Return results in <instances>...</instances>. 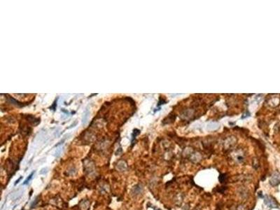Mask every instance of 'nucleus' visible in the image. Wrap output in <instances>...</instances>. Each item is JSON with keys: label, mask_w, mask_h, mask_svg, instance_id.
Segmentation results:
<instances>
[{"label": "nucleus", "mask_w": 280, "mask_h": 210, "mask_svg": "<svg viewBox=\"0 0 280 210\" xmlns=\"http://www.w3.org/2000/svg\"><path fill=\"white\" fill-rule=\"evenodd\" d=\"M265 204L270 208H277L278 207V203L274 200V198L269 195H265L264 197Z\"/></svg>", "instance_id": "obj_2"}, {"label": "nucleus", "mask_w": 280, "mask_h": 210, "mask_svg": "<svg viewBox=\"0 0 280 210\" xmlns=\"http://www.w3.org/2000/svg\"><path fill=\"white\" fill-rule=\"evenodd\" d=\"M89 116H90V110L87 107L86 109V110L83 113V116L82 118V125H86V123H88V119H89Z\"/></svg>", "instance_id": "obj_5"}, {"label": "nucleus", "mask_w": 280, "mask_h": 210, "mask_svg": "<svg viewBox=\"0 0 280 210\" xmlns=\"http://www.w3.org/2000/svg\"><path fill=\"white\" fill-rule=\"evenodd\" d=\"M270 184L272 186H276L280 184V172L279 171H276L272 174L270 179Z\"/></svg>", "instance_id": "obj_3"}, {"label": "nucleus", "mask_w": 280, "mask_h": 210, "mask_svg": "<svg viewBox=\"0 0 280 210\" xmlns=\"http://www.w3.org/2000/svg\"><path fill=\"white\" fill-rule=\"evenodd\" d=\"M6 96L8 97V100L9 103H11V104H15V105L17 106H24V105H23L22 103H20V102H19L16 100H15L14 98L11 97L9 96V95H6Z\"/></svg>", "instance_id": "obj_8"}, {"label": "nucleus", "mask_w": 280, "mask_h": 210, "mask_svg": "<svg viewBox=\"0 0 280 210\" xmlns=\"http://www.w3.org/2000/svg\"><path fill=\"white\" fill-rule=\"evenodd\" d=\"M142 190H143L142 186H141V185H139V184H138V185H136V186L133 187L132 190V193H133V195H139V193H141Z\"/></svg>", "instance_id": "obj_7"}, {"label": "nucleus", "mask_w": 280, "mask_h": 210, "mask_svg": "<svg viewBox=\"0 0 280 210\" xmlns=\"http://www.w3.org/2000/svg\"><path fill=\"white\" fill-rule=\"evenodd\" d=\"M39 202V198L37 197V198H36V199L34 200V201L32 203V205H31V208H33L34 207H35L36 205V204L38 203Z\"/></svg>", "instance_id": "obj_11"}, {"label": "nucleus", "mask_w": 280, "mask_h": 210, "mask_svg": "<svg viewBox=\"0 0 280 210\" xmlns=\"http://www.w3.org/2000/svg\"><path fill=\"white\" fill-rule=\"evenodd\" d=\"M139 132L140 131L139 130H137V129H134V131H133V133H132V142H133V141H134V139L135 138H136V137L139 134Z\"/></svg>", "instance_id": "obj_10"}, {"label": "nucleus", "mask_w": 280, "mask_h": 210, "mask_svg": "<svg viewBox=\"0 0 280 210\" xmlns=\"http://www.w3.org/2000/svg\"><path fill=\"white\" fill-rule=\"evenodd\" d=\"M225 176H226V174H221L219 176V181H221V183H223L225 181V179H226Z\"/></svg>", "instance_id": "obj_12"}, {"label": "nucleus", "mask_w": 280, "mask_h": 210, "mask_svg": "<svg viewBox=\"0 0 280 210\" xmlns=\"http://www.w3.org/2000/svg\"><path fill=\"white\" fill-rule=\"evenodd\" d=\"M116 169L120 172H125L128 170V165L124 160H120L116 165Z\"/></svg>", "instance_id": "obj_4"}, {"label": "nucleus", "mask_w": 280, "mask_h": 210, "mask_svg": "<svg viewBox=\"0 0 280 210\" xmlns=\"http://www.w3.org/2000/svg\"><path fill=\"white\" fill-rule=\"evenodd\" d=\"M48 167L43 168V169H42V170L40 171V172H39V174H45V173H46V172H48Z\"/></svg>", "instance_id": "obj_13"}, {"label": "nucleus", "mask_w": 280, "mask_h": 210, "mask_svg": "<svg viewBox=\"0 0 280 210\" xmlns=\"http://www.w3.org/2000/svg\"><path fill=\"white\" fill-rule=\"evenodd\" d=\"M90 201L88 200H83L81 201L79 207L82 210H88L90 207Z\"/></svg>", "instance_id": "obj_6"}, {"label": "nucleus", "mask_w": 280, "mask_h": 210, "mask_svg": "<svg viewBox=\"0 0 280 210\" xmlns=\"http://www.w3.org/2000/svg\"><path fill=\"white\" fill-rule=\"evenodd\" d=\"M83 170L86 174L92 175L95 174V165L90 159L83 160Z\"/></svg>", "instance_id": "obj_1"}, {"label": "nucleus", "mask_w": 280, "mask_h": 210, "mask_svg": "<svg viewBox=\"0 0 280 210\" xmlns=\"http://www.w3.org/2000/svg\"><path fill=\"white\" fill-rule=\"evenodd\" d=\"M34 173H35V172L34 171V172H32V173H31V174H30V175H29V176H28L27 178L26 179V180L25 181L24 183H23V185H26V184H27L28 183L30 182V181L31 180V179H32V177H33V176H34Z\"/></svg>", "instance_id": "obj_9"}, {"label": "nucleus", "mask_w": 280, "mask_h": 210, "mask_svg": "<svg viewBox=\"0 0 280 210\" xmlns=\"http://www.w3.org/2000/svg\"><path fill=\"white\" fill-rule=\"evenodd\" d=\"M21 179H22V176H21V177H20V178L18 179V180L16 181V183H15V185H16V184H18V181H20V180H21Z\"/></svg>", "instance_id": "obj_14"}]
</instances>
